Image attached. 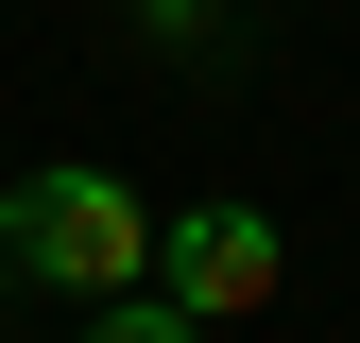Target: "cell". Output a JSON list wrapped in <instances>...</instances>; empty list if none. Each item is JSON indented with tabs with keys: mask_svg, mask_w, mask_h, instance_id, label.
I'll use <instances>...</instances> for the list:
<instances>
[{
	"mask_svg": "<svg viewBox=\"0 0 360 343\" xmlns=\"http://www.w3.org/2000/svg\"><path fill=\"white\" fill-rule=\"evenodd\" d=\"M275 275H292V240L257 224V206H189V224H155V292L189 326H223V309H275Z\"/></svg>",
	"mask_w": 360,
	"mask_h": 343,
	"instance_id": "7a4b0ae2",
	"label": "cell"
},
{
	"mask_svg": "<svg viewBox=\"0 0 360 343\" xmlns=\"http://www.w3.org/2000/svg\"><path fill=\"white\" fill-rule=\"evenodd\" d=\"M86 343H206V326L172 309V292H120V309H86Z\"/></svg>",
	"mask_w": 360,
	"mask_h": 343,
	"instance_id": "3957f363",
	"label": "cell"
},
{
	"mask_svg": "<svg viewBox=\"0 0 360 343\" xmlns=\"http://www.w3.org/2000/svg\"><path fill=\"white\" fill-rule=\"evenodd\" d=\"M138 34H155V52H206L223 18H206V0H138Z\"/></svg>",
	"mask_w": 360,
	"mask_h": 343,
	"instance_id": "277c9868",
	"label": "cell"
},
{
	"mask_svg": "<svg viewBox=\"0 0 360 343\" xmlns=\"http://www.w3.org/2000/svg\"><path fill=\"white\" fill-rule=\"evenodd\" d=\"M0 257H18L34 292H86V309H120V292H155V206L120 189V172L52 155V172H18V189H0Z\"/></svg>",
	"mask_w": 360,
	"mask_h": 343,
	"instance_id": "6da1fadb",
	"label": "cell"
}]
</instances>
